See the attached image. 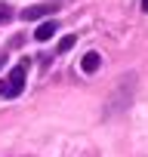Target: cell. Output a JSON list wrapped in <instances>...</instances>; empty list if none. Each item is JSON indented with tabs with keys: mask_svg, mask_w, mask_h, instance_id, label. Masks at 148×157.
Here are the masks:
<instances>
[{
	"mask_svg": "<svg viewBox=\"0 0 148 157\" xmlns=\"http://www.w3.org/2000/svg\"><path fill=\"white\" fill-rule=\"evenodd\" d=\"M28 68H31V62L22 59V62L6 74V80H0V99H16V96H22V90H25V77H28Z\"/></svg>",
	"mask_w": 148,
	"mask_h": 157,
	"instance_id": "cell-1",
	"label": "cell"
},
{
	"mask_svg": "<svg viewBox=\"0 0 148 157\" xmlns=\"http://www.w3.org/2000/svg\"><path fill=\"white\" fill-rule=\"evenodd\" d=\"M59 10V3H37V6H25L22 10V19L25 22H37V19H43V16H53Z\"/></svg>",
	"mask_w": 148,
	"mask_h": 157,
	"instance_id": "cell-2",
	"label": "cell"
},
{
	"mask_svg": "<svg viewBox=\"0 0 148 157\" xmlns=\"http://www.w3.org/2000/svg\"><path fill=\"white\" fill-rule=\"evenodd\" d=\"M80 71L96 74V71H99V52H87V56L80 59Z\"/></svg>",
	"mask_w": 148,
	"mask_h": 157,
	"instance_id": "cell-3",
	"label": "cell"
},
{
	"mask_svg": "<svg viewBox=\"0 0 148 157\" xmlns=\"http://www.w3.org/2000/svg\"><path fill=\"white\" fill-rule=\"evenodd\" d=\"M53 34H56V22H43V25H37V31H34V40H40V43H43V40H49Z\"/></svg>",
	"mask_w": 148,
	"mask_h": 157,
	"instance_id": "cell-4",
	"label": "cell"
},
{
	"mask_svg": "<svg viewBox=\"0 0 148 157\" xmlns=\"http://www.w3.org/2000/svg\"><path fill=\"white\" fill-rule=\"evenodd\" d=\"M71 46H74V34H68V37H62V40H59V52H68Z\"/></svg>",
	"mask_w": 148,
	"mask_h": 157,
	"instance_id": "cell-5",
	"label": "cell"
},
{
	"mask_svg": "<svg viewBox=\"0 0 148 157\" xmlns=\"http://www.w3.org/2000/svg\"><path fill=\"white\" fill-rule=\"evenodd\" d=\"M10 16H13V10H10L6 3H0V25H3V22H10Z\"/></svg>",
	"mask_w": 148,
	"mask_h": 157,
	"instance_id": "cell-6",
	"label": "cell"
},
{
	"mask_svg": "<svg viewBox=\"0 0 148 157\" xmlns=\"http://www.w3.org/2000/svg\"><path fill=\"white\" fill-rule=\"evenodd\" d=\"M142 10H145V13H148V0H142Z\"/></svg>",
	"mask_w": 148,
	"mask_h": 157,
	"instance_id": "cell-7",
	"label": "cell"
},
{
	"mask_svg": "<svg viewBox=\"0 0 148 157\" xmlns=\"http://www.w3.org/2000/svg\"><path fill=\"white\" fill-rule=\"evenodd\" d=\"M0 65H3V59H0Z\"/></svg>",
	"mask_w": 148,
	"mask_h": 157,
	"instance_id": "cell-8",
	"label": "cell"
}]
</instances>
